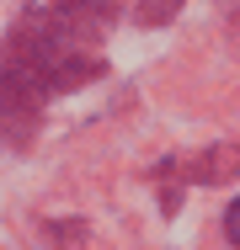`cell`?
I'll return each mask as SVG.
<instances>
[{
	"mask_svg": "<svg viewBox=\"0 0 240 250\" xmlns=\"http://www.w3.org/2000/svg\"><path fill=\"white\" fill-rule=\"evenodd\" d=\"M101 21L70 11L64 0L32 5L27 16L11 21L0 43V139L11 149L32 144L38 117L59 91H75L101 75Z\"/></svg>",
	"mask_w": 240,
	"mask_h": 250,
	"instance_id": "6da1fadb",
	"label": "cell"
},
{
	"mask_svg": "<svg viewBox=\"0 0 240 250\" xmlns=\"http://www.w3.org/2000/svg\"><path fill=\"white\" fill-rule=\"evenodd\" d=\"M224 234H230V245H240V197L224 208Z\"/></svg>",
	"mask_w": 240,
	"mask_h": 250,
	"instance_id": "7a4b0ae2",
	"label": "cell"
}]
</instances>
